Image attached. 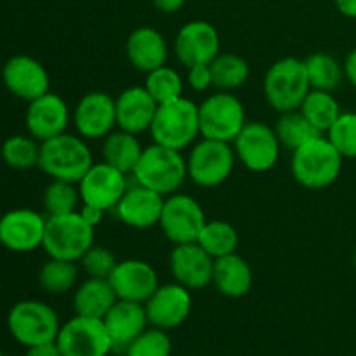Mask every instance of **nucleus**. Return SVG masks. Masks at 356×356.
Here are the masks:
<instances>
[{
	"label": "nucleus",
	"instance_id": "1",
	"mask_svg": "<svg viewBox=\"0 0 356 356\" xmlns=\"http://www.w3.org/2000/svg\"><path fill=\"white\" fill-rule=\"evenodd\" d=\"M343 160L329 138L320 134L292 152V176L308 190H322L336 183Z\"/></svg>",
	"mask_w": 356,
	"mask_h": 356
},
{
	"label": "nucleus",
	"instance_id": "2",
	"mask_svg": "<svg viewBox=\"0 0 356 356\" xmlns=\"http://www.w3.org/2000/svg\"><path fill=\"white\" fill-rule=\"evenodd\" d=\"M92 163V153L82 136L63 132L56 138L40 143L38 167L51 179L79 184Z\"/></svg>",
	"mask_w": 356,
	"mask_h": 356
},
{
	"label": "nucleus",
	"instance_id": "3",
	"mask_svg": "<svg viewBox=\"0 0 356 356\" xmlns=\"http://www.w3.org/2000/svg\"><path fill=\"white\" fill-rule=\"evenodd\" d=\"M132 176L138 184L169 197L177 193L188 177L186 159L177 149L153 143L143 149Z\"/></svg>",
	"mask_w": 356,
	"mask_h": 356
},
{
	"label": "nucleus",
	"instance_id": "4",
	"mask_svg": "<svg viewBox=\"0 0 356 356\" xmlns=\"http://www.w3.org/2000/svg\"><path fill=\"white\" fill-rule=\"evenodd\" d=\"M153 143L181 152L197 141L200 136L198 104L186 97H177L159 104L149 127Z\"/></svg>",
	"mask_w": 356,
	"mask_h": 356
},
{
	"label": "nucleus",
	"instance_id": "5",
	"mask_svg": "<svg viewBox=\"0 0 356 356\" xmlns=\"http://www.w3.org/2000/svg\"><path fill=\"white\" fill-rule=\"evenodd\" d=\"M264 97L275 111L299 110L312 90L305 61L298 58H282L268 68L263 82Z\"/></svg>",
	"mask_w": 356,
	"mask_h": 356
},
{
	"label": "nucleus",
	"instance_id": "6",
	"mask_svg": "<svg viewBox=\"0 0 356 356\" xmlns=\"http://www.w3.org/2000/svg\"><path fill=\"white\" fill-rule=\"evenodd\" d=\"M7 329L16 343L30 348L56 341L61 323L56 309L47 302L24 299L9 309Z\"/></svg>",
	"mask_w": 356,
	"mask_h": 356
},
{
	"label": "nucleus",
	"instance_id": "7",
	"mask_svg": "<svg viewBox=\"0 0 356 356\" xmlns=\"http://www.w3.org/2000/svg\"><path fill=\"white\" fill-rule=\"evenodd\" d=\"M92 245L94 226L83 219L80 211L47 218L42 249L49 257L76 263Z\"/></svg>",
	"mask_w": 356,
	"mask_h": 356
},
{
	"label": "nucleus",
	"instance_id": "8",
	"mask_svg": "<svg viewBox=\"0 0 356 356\" xmlns=\"http://www.w3.org/2000/svg\"><path fill=\"white\" fill-rule=\"evenodd\" d=\"M198 120L202 138L226 143L235 141L247 124L242 101L228 90L211 94L204 103L198 104Z\"/></svg>",
	"mask_w": 356,
	"mask_h": 356
},
{
	"label": "nucleus",
	"instance_id": "9",
	"mask_svg": "<svg viewBox=\"0 0 356 356\" xmlns=\"http://www.w3.org/2000/svg\"><path fill=\"white\" fill-rule=\"evenodd\" d=\"M235 156L232 143L204 138L195 143L188 155V177L197 186H219L232 176L235 169Z\"/></svg>",
	"mask_w": 356,
	"mask_h": 356
},
{
	"label": "nucleus",
	"instance_id": "10",
	"mask_svg": "<svg viewBox=\"0 0 356 356\" xmlns=\"http://www.w3.org/2000/svg\"><path fill=\"white\" fill-rule=\"evenodd\" d=\"M56 344L63 356H108L113 351L103 320L80 315L63 323Z\"/></svg>",
	"mask_w": 356,
	"mask_h": 356
},
{
	"label": "nucleus",
	"instance_id": "11",
	"mask_svg": "<svg viewBox=\"0 0 356 356\" xmlns=\"http://www.w3.org/2000/svg\"><path fill=\"white\" fill-rule=\"evenodd\" d=\"M233 143L236 159L252 172H268L280 159L282 145L277 132L263 122H247Z\"/></svg>",
	"mask_w": 356,
	"mask_h": 356
},
{
	"label": "nucleus",
	"instance_id": "12",
	"mask_svg": "<svg viewBox=\"0 0 356 356\" xmlns=\"http://www.w3.org/2000/svg\"><path fill=\"white\" fill-rule=\"evenodd\" d=\"M205 222L204 209L193 197L183 193L165 197L159 226L174 245L197 242Z\"/></svg>",
	"mask_w": 356,
	"mask_h": 356
},
{
	"label": "nucleus",
	"instance_id": "13",
	"mask_svg": "<svg viewBox=\"0 0 356 356\" xmlns=\"http://www.w3.org/2000/svg\"><path fill=\"white\" fill-rule=\"evenodd\" d=\"M127 188V174L106 162L92 163L86 176L79 181L82 205H90L104 212L117 207Z\"/></svg>",
	"mask_w": 356,
	"mask_h": 356
},
{
	"label": "nucleus",
	"instance_id": "14",
	"mask_svg": "<svg viewBox=\"0 0 356 356\" xmlns=\"http://www.w3.org/2000/svg\"><path fill=\"white\" fill-rule=\"evenodd\" d=\"M47 219L31 209H14L0 218V243L16 254H28L44 243Z\"/></svg>",
	"mask_w": 356,
	"mask_h": 356
},
{
	"label": "nucleus",
	"instance_id": "15",
	"mask_svg": "<svg viewBox=\"0 0 356 356\" xmlns=\"http://www.w3.org/2000/svg\"><path fill=\"white\" fill-rule=\"evenodd\" d=\"M191 291L181 284L159 285L152 298L145 302L149 327L172 330L183 325L191 313Z\"/></svg>",
	"mask_w": 356,
	"mask_h": 356
},
{
	"label": "nucleus",
	"instance_id": "16",
	"mask_svg": "<svg viewBox=\"0 0 356 356\" xmlns=\"http://www.w3.org/2000/svg\"><path fill=\"white\" fill-rule=\"evenodd\" d=\"M174 52L186 68L195 65H211L221 52V38L209 21H190L176 35Z\"/></svg>",
	"mask_w": 356,
	"mask_h": 356
},
{
	"label": "nucleus",
	"instance_id": "17",
	"mask_svg": "<svg viewBox=\"0 0 356 356\" xmlns=\"http://www.w3.org/2000/svg\"><path fill=\"white\" fill-rule=\"evenodd\" d=\"M2 82L14 97L33 101L49 92L51 79L38 59L26 54H17L7 59L2 68Z\"/></svg>",
	"mask_w": 356,
	"mask_h": 356
},
{
	"label": "nucleus",
	"instance_id": "18",
	"mask_svg": "<svg viewBox=\"0 0 356 356\" xmlns=\"http://www.w3.org/2000/svg\"><path fill=\"white\" fill-rule=\"evenodd\" d=\"M73 124L83 139H104L117 127L115 99L103 90L87 92L73 110Z\"/></svg>",
	"mask_w": 356,
	"mask_h": 356
},
{
	"label": "nucleus",
	"instance_id": "19",
	"mask_svg": "<svg viewBox=\"0 0 356 356\" xmlns=\"http://www.w3.org/2000/svg\"><path fill=\"white\" fill-rule=\"evenodd\" d=\"M24 124L31 138L44 143L66 132L70 124V108L59 94L49 90L44 96L28 103Z\"/></svg>",
	"mask_w": 356,
	"mask_h": 356
},
{
	"label": "nucleus",
	"instance_id": "20",
	"mask_svg": "<svg viewBox=\"0 0 356 356\" xmlns=\"http://www.w3.org/2000/svg\"><path fill=\"white\" fill-rule=\"evenodd\" d=\"M108 280L118 299L143 305L152 298L160 285L155 268L141 259L118 261Z\"/></svg>",
	"mask_w": 356,
	"mask_h": 356
},
{
	"label": "nucleus",
	"instance_id": "21",
	"mask_svg": "<svg viewBox=\"0 0 356 356\" xmlns=\"http://www.w3.org/2000/svg\"><path fill=\"white\" fill-rule=\"evenodd\" d=\"M169 264L174 282L188 291H200L212 284L214 257L205 252L197 242L174 247Z\"/></svg>",
	"mask_w": 356,
	"mask_h": 356
},
{
	"label": "nucleus",
	"instance_id": "22",
	"mask_svg": "<svg viewBox=\"0 0 356 356\" xmlns=\"http://www.w3.org/2000/svg\"><path fill=\"white\" fill-rule=\"evenodd\" d=\"M165 197L143 184L129 186L118 202L117 214L125 226L134 229H148L160 222Z\"/></svg>",
	"mask_w": 356,
	"mask_h": 356
},
{
	"label": "nucleus",
	"instance_id": "23",
	"mask_svg": "<svg viewBox=\"0 0 356 356\" xmlns=\"http://www.w3.org/2000/svg\"><path fill=\"white\" fill-rule=\"evenodd\" d=\"M104 327L113 343V350L125 351V348L138 336L148 329V315L143 302H132L118 299L106 316L103 318Z\"/></svg>",
	"mask_w": 356,
	"mask_h": 356
},
{
	"label": "nucleus",
	"instance_id": "24",
	"mask_svg": "<svg viewBox=\"0 0 356 356\" xmlns=\"http://www.w3.org/2000/svg\"><path fill=\"white\" fill-rule=\"evenodd\" d=\"M115 106H117V127L138 136L149 131L159 103L145 89V86H136L122 90L115 99Z\"/></svg>",
	"mask_w": 356,
	"mask_h": 356
},
{
	"label": "nucleus",
	"instance_id": "25",
	"mask_svg": "<svg viewBox=\"0 0 356 356\" xmlns=\"http://www.w3.org/2000/svg\"><path fill=\"white\" fill-rule=\"evenodd\" d=\"M127 59L138 72L149 73L165 65L169 58V47L159 30L152 26H141L132 31L125 44Z\"/></svg>",
	"mask_w": 356,
	"mask_h": 356
},
{
	"label": "nucleus",
	"instance_id": "26",
	"mask_svg": "<svg viewBox=\"0 0 356 356\" xmlns=\"http://www.w3.org/2000/svg\"><path fill=\"white\" fill-rule=\"evenodd\" d=\"M254 275L250 264L236 252L214 259L212 285L219 294L229 299H240L252 289Z\"/></svg>",
	"mask_w": 356,
	"mask_h": 356
},
{
	"label": "nucleus",
	"instance_id": "27",
	"mask_svg": "<svg viewBox=\"0 0 356 356\" xmlns=\"http://www.w3.org/2000/svg\"><path fill=\"white\" fill-rule=\"evenodd\" d=\"M117 301L118 298L108 278L87 277V280L75 289L73 309L75 315L103 320Z\"/></svg>",
	"mask_w": 356,
	"mask_h": 356
},
{
	"label": "nucleus",
	"instance_id": "28",
	"mask_svg": "<svg viewBox=\"0 0 356 356\" xmlns=\"http://www.w3.org/2000/svg\"><path fill=\"white\" fill-rule=\"evenodd\" d=\"M143 149L145 148L138 136L118 129L103 139V162L110 163L124 174H132L141 159Z\"/></svg>",
	"mask_w": 356,
	"mask_h": 356
},
{
	"label": "nucleus",
	"instance_id": "29",
	"mask_svg": "<svg viewBox=\"0 0 356 356\" xmlns=\"http://www.w3.org/2000/svg\"><path fill=\"white\" fill-rule=\"evenodd\" d=\"M212 83L219 90L238 89L249 80L250 66L242 56L235 52H219L211 63Z\"/></svg>",
	"mask_w": 356,
	"mask_h": 356
},
{
	"label": "nucleus",
	"instance_id": "30",
	"mask_svg": "<svg viewBox=\"0 0 356 356\" xmlns=\"http://www.w3.org/2000/svg\"><path fill=\"white\" fill-rule=\"evenodd\" d=\"M299 110L305 113V117L308 118L313 124V127L318 132L329 131L334 125V122L341 117V106L337 103V99L334 97L332 92H327V90H316L312 89L308 92V96L302 101L301 108Z\"/></svg>",
	"mask_w": 356,
	"mask_h": 356
},
{
	"label": "nucleus",
	"instance_id": "31",
	"mask_svg": "<svg viewBox=\"0 0 356 356\" xmlns=\"http://www.w3.org/2000/svg\"><path fill=\"white\" fill-rule=\"evenodd\" d=\"M273 129L277 132L280 145L292 149V152L305 145V143H308L309 139L322 134V132L313 127L312 122L305 117L301 110L282 111Z\"/></svg>",
	"mask_w": 356,
	"mask_h": 356
},
{
	"label": "nucleus",
	"instance_id": "32",
	"mask_svg": "<svg viewBox=\"0 0 356 356\" xmlns=\"http://www.w3.org/2000/svg\"><path fill=\"white\" fill-rule=\"evenodd\" d=\"M309 86L316 90L332 92L344 79V66L327 52H315L305 59Z\"/></svg>",
	"mask_w": 356,
	"mask_h": 356
},
{
	"label": "nucleus",
	"instance_id": "33",
	"mask_svg": "<svg viewBox=\"0 0 356 356\" xmlns=\"http://www.w3.org/2000/svg\"><path fill=\"white\" fill-rule=\"evenodd\" d=\"M197 243L205 252L211 254L214 259H218V257L236 252L238 233H236L235 226L229 225L228 221L212 219V221H207L204 225Z\"/></svg>",
	"mask_w": 356,
	"mask_h": 356
},
{
	"label": "nucleus",
	"instance_id": "34",
	"mask_svg": "<svg viewBox=\"0 0 356 356\" xmlns=\"http://www.w3.org/2000/svg\"><path fill=\"white\" fill-rule=\"evenodd\" d=\"M76 282H79V268L75 261L49 257L47 263L42 264L38 271V284L47 294H66L75 289Z\"/></svg>",
	"mask_w": 356,
	"mask_h": 356
},
{
	"label": "nucleus",
	"instance_id": "35",
	"mask_svg": "<svg viewBox=\"0 0 356 356\" xmlns=\"http://www.w3.org/2000/svg\"><path fill=\"white\" fill-rule=\"evenodd\" d=\"M0 155L7 167L16 170H28L38 167L40 143L31 136H10L3 141Z\"/></svg>",
	"mask_w": 356,
	"mask_h": 356
},
{
	"label": "nucleus",
	"instance_id": "36",
	"mask_svg": "<svg viewBox=\"0 0 356 356\" xmlns=\"http://www.w3.org/2000/svg\"><path fill=\"white\" fill-rule=\"evenodd\" d=\"M145 89L152 94L156 103L163 104L183 96L184 80L181 79L176 70L163 65L153 72L146 73Z\"/></svg>",
	"mask_w": 356,
	"mask_h": 356
},
{
	"label": "nucleus",
	"instance_id": "37",
	"mask_svg": "<svg viewBox=\"0 0 356 356\" xmlns=\"http://www.w3.org/2000/svg\"><path fill=\"white\" fill-rule=\"evenodd\" d=\"M76 183L52 179L44 191V207L49 216H65L76 212L80 200V191Z\"/></svg>",
	"mask_w": 356,
	"mask_h": 356
},
{
	"label": "nucleus",
	"instance_id": "38",
	"mask_svg": "<svg viewBox=\"0 0 356 356\" xmlns=\"http://www.w3.org/2000/svg\"><path fill=\"white\" fill-rule=\"evenodd\" d=\"M125 356H170L172 341L167 330L149 327L141 336L136 337L124 351Z\"/></svg>",
	"mask_w": 356,
	"mask_h": 356
},
{
	"label": "nucleus",
	"instance_id": "39",
	"mask_svg": "<svg viewBox=\"0 0 356 356\" xmlns=\"http://www.w3.org/2000/svg\"><path fill=\"white\" fill-rule=\"evenodd\" d=\"M327 138L343 159H356V113H341L327 131Z\"/></svg>",
	"mask_w": 356,
	"mask_h": 356
},
{
	"label": "nucleus",
	"instance_id": "40",
	"mask_svg": "<svg viewBox=\"0 0 356 356\" xmlns=\"http://www.w3.org/2000/svg\"><path fill=\"white\" fill-rule=\"evenodd\" d=\"M82 270L90 278H110L115 266L118 264L117 257L110 249L103 245H92L80 259Z\"/></svg>",
	"mask_w": 356,
	"mask_h": 356
},
{
	"label": "nucleus",
	"instance_id": "41",
	"mask_svg": "<svg viewBox=\"0 0 356 356\" xmlns=\"http://www.w3.org/2000/svg\"><path fill=\"white\" fill-rule=\"evenodd\" d=\"M188 86L197 92H205L209 87H214L212 83V72L211 65H195L188 68L186 75Z\"/></svg>",
	"mask_w": 356,
	"mask_h": 356
},
{
	"label": "nucleus",
	"instance_id": "42",
	"mask_svg": "<svg viewBox=\"0 0 356 356\" xmlns=\"http://www.w3.org/2000/svg\"><path fill=\"white\" fill-rule=\"evenodd\" d=\"M24 356H63V355L61 351H59L56 341H52V343H44V344H37V346L26 348V353H24Z\"/></svg>",
	"mask_w": 356,
	"mask_h": 356
},
{
	"label": "nucleus",
	"instance_id": "43",
	"mask_svg": "<svg viewBox=\"0 0 356 356\" xmlns=\"http://www.w3.org/2000/svg\"><path fill=\"white\" fill-rule=\"evenodd\" d=\"M80 214L83 216V219H86L90 226L96 228V226L101 225V221H103L104 211H101V209H96V207H90V205H82Z\"/></svg>",
	"mask_w": 356,
	"mask_h": 356
},
{
	"label": "nucleus",
	"instance_id": "44",
	"mask_svg": "<svg viewBox=\"0 0 356 356\" xmlns=\"http://www.w3.org/2000/svg\"><path fill=\"white\" fill-rule=\"evenodd\" d=\"M344 76L348 79V82L351 83V86L356 87V49L348 54L346 61H344Z\"/></svg>",
	"mask_w": 356,
	"mask_h": 356
},
{
	"label": "nucleus",
	"instance_id": "45",
	"mask_svg": "<svg viewBox=\"0 0 356 356\" xmlns=\"http://www.w3.org/2000/svg\"><path fill=\"white\" fill-rule=\"evenodd\" d=\"M184 2H186V0H153L156 9H159L160 13L165 14H172L176 13V10H179L181 7L184 6Z\"/></svg>",
	"mask_w": 356,
	"mask_h": 356
},
{
	"label": "nucleus",
	"instance_id": "46",
	"mask_svg": "<svg viewBox=\"0 0 356 356\" xmlns=\"http://www.w3.org/2000/svg\"><path fill=\"white\" fill-rule=\"evenodd\" d=\"M337 10L346 17H356V0H334Z\"/></svg>",
	"mask_w": 356,
	"mask_h": 356
},
{
	"label": "nucleus",
	"instance_id": "47",
	"mask_svg": "<svg viewBox=\"0 0 356 356\" xmlns=\"http://www.w3.org/2000/svg\"><path fill=\"white\" fill-rule=\"evenodd\" d=\"M353 263H355V266H356V250H355V257H353Z\"/></svg>",
	"mask_w": 356,
	"mask_h": 356
},
{
	"label": "nucleus",
	"instance_id": "48",
	"mask_svg": "<svg viewBox=\"0 0 356 356\" xmlns=\"http://www.w3.org/2000/svg\"><path fill=\"white\" fill-rule=\"evenodd\" d=\"M0 356H6V355H3V351H2V350H0Z\"/></svg>",
	"mask_w": 356,
	"mask_h": 356
}]
</instances>
